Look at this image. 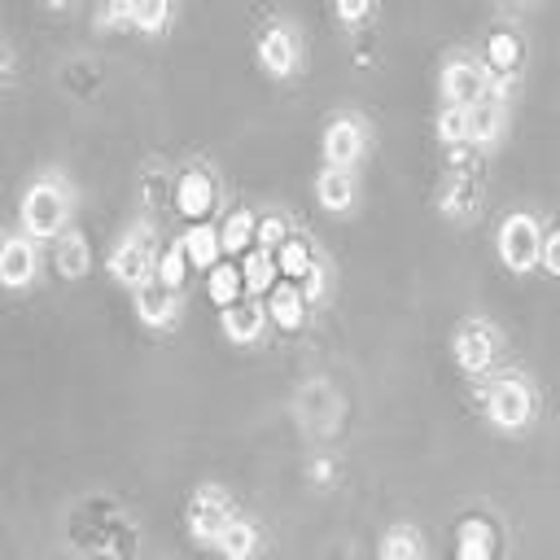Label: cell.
<instances>
[{
	"instance_id": "cell-1",
	"label": "cell",
	"mask_w": 560,
	"mask_h": 560,
	"mask_svg": "<svg viewBox=\"0 0 560 560\" xmlns=\"http://www.w3.org/2000/svg\"><path fill=\"white\" fill-rule=\"evenodd\" d=\"M66 215H71V202H66V188L53 184V180H40L27 188L23 197V228L27 236H53L66 228Z\"/></svg>"
},
{
	"instance_id": "cell-2",
	"label": "cell",
	"mask_w": 560,
	"mask_h": 560,
	"mask_svg": "<svg viewBox=\"0 0 560 560\" xmlns=\"http://www.w3.org/2000/svg\"><path fill=\"white\" fill-rule=\"evenodd\" d=\"M154 267H158V254H154V228H132V232L119 241L114 258H110L114 280H123V285L136 290L141 280H149Z\"/></svg>"
},
{
	"instance_id": "cell-3",
	"label": "cell",
	"mask_w": 560,
	"mask_h": 560,
	"mask_svg": "<svg viewBox=\"0 0 560 560\" xmlns=\"http://www.w3.org/2000/svg\"><path fill=\"white\" fill-rule=\"evenodd\" d=\"M538 223L529 215H508L503 228H499V258L512 267V271H529L538 263Z\"/></svg>"
},
{
	"instance_id": "cell-4",
	"label": "cell",
	"mask_w": 560,
	"mask_h": 560,
	"mask_svg": "<svg viewBox=\"0 0 560 560\" xmlns=\"http://www.w3.org/2000/svg\"><path fill=\"white\" fill-rule=\"evenodd\" d=\"M228 521H232L228 495H223L219 486H202V490L193 495V503H188V529H193V538H197V543H215Z\"/></svg>"
},
{
	"instance_id": "cell-5",
	"label": "cell",
	"mask_w": 560,
	"mask_h": 560,
	"mask_svg": "<svg viewBox=\"0 0 560 560\" xmlns=\"http://www.w3.org/2000/svg\"><path fill=\"white\" fill-rule=\"evenodd\" d=\"M486 93H490V80H486V71H482L477 62H468V58L447 62V71H442V97H447V106L468 110V106L482 101Z\"/></svg>"
},
{
	"instance_id": "cell-6",
	"label": "cell",
	"mask_w": 560,
	"mask_h": 560,
	"mask_svg": "<svg viewBox=\"0 0 560 560\" xmlns=\"http://www.w3.org/2000/svg\"><path fill=\"white\" fill-rule=\"evenodd\" d=\"M364 145H368V132H364L360 119H333L329 132H325V158H329L338 171H351V167L360 162Z\"/></svg>"
},
{
	"instance_id": "cell-7",
	"label": "cell",
	"mask_w": 560,
	"mask_h": 560,
	"mask_svg": "<svg viewBox=\"0 0 560 560\" xmlns=\"http://www.w3.org/2000/svg\"><path fill=\"white\" fill-rule=\"evenodd\" d=\"M499 355V333L490 325H477L468 320L460 333H455V364L468 368V373H482L490 360Z\"/></svg>"
},
{
	"instance_id": "cell-8",
	"label": "cell",
	"mask_w": 560,
	"mask_h": 560,
	"mask_svg": "<svg viewBox=\"0 0 560 560\" xmlns=\"http://www.w3.org/2000/svg\"><path fill=\"white\" fill-rule=\"evenodd\" d=\"M486 412H490V421H495L499 429H521V425L529 421V412H534V399H529V390H525L521 381H499V386L490 390Z\"/></svg>"
},
{
	"instance_id": "cell-9",
	"label": "cell",
	"mask_w": 560,
	"mask_h": 560,
	"mask_svg": "<svg viewBox=\"0 0 560 560\" xmlns=\"http://www.w3.org/2000/svg\"><path fill=\"white\" fill-rule=\"evenodd\" d=\"M175 312H180V299H175V290L162 285L158 276H149V280H141V285H136V316L145 325L162 329V325L175 320Z\"/></svg>"
},
{
	"instance_id": "cell-10",
	"label": "cell",
	"mask_w": 560,
	"mask_h": 560,
	"mask_svg": "<svg viewBox=\"0 0 560 560\" xmlns=\"http://www.w3.org/2000/svg\"><path fill=\"white\" fill-rule=\"evenodd\" d=\"M175 206H180L184 219L202 223L215 210V180L206 171H184L180 184H175Z\"/></svg>"
},
{
	"instance_id": "cell-11",
	"label": "cell",
	"mask_w": 560,
	"mask_h": 560,
	"mask_svg": "<svg viewBox=\"0 0 560 560\" xmlns=\"http://www.w3.org/2000/svg\"><path fill=\"white\" fill-rule=\"evenodd\" d=\"M258 58H263V66H267L271 75H290L294 62H299V40H294V32H290L285 23L267 27L263 40H258Z\"/></svg>"
},
{
	"instance_id": "cell-12",
	"label": "cell",
	"mask_w": 560,
	"mask_h": 560,
	"mask_svg": "<svg viewBox=\"0 0 560 560\" xmlns=\"http://www.w3.org/2000/svg\"><path fill=\"white\" fill-rule=\"evenodd\" d=\"M27 280H36V249H32V241L14 236L0 245V285L23 290Z\"/></svg>"
},
{
	"instance_id": "cell-13",
	"label": "cell",
	"mask_w": 560,
	"mask_h": 560,
	"mask_svg": "<svg viewBox=\"0 0 560 560\" xmlns=\"http://www.w3.org/2000/svg\"><path fill=\"white\" fill-rule=\"evenodd\" d=\"M464 114H468V141H477V145H490L499 136V127H503V106H499L495 93H486L482 101H473Z\"/></svg>"
},
{
	"instance_id": "cell-14",
	"label": "cell",
	"mask_w": 560,
	"mask_h": 560,
	"mask_svg": "<svg viewBox=\"0 0 560 560\" xmlns=\"http://www.w3.org/2000/svg\"><path fill=\"white\" fill-rule=\"evenodd\" d=\"M299 412H303V421H312V425L320 421V429H333V421H338V394L325 381H312L299 394Z\"/></svg>"
},
{
	"instance_id": "cell-15",
	"label": "cell",
	"mask_w": 560,
	"mask_h": 560,
	"mask_svg": "<svg viewBox=\"0 0 560 560\" xmlns=\"http://www.w3.org/2000/svg\"><path fill=\"white\" fill-rule=\"evenodd\" d=\"M316 197H320V206H325V210H346V206L355 202V175H351V171H338V167L320 171V180H316Z\"/></svg>"
},
{
	"instance_id": "cell-16",
	"label": "cell",
	"mask_w": 560,
	"mask_h": 560,
	"mask_svg": "<svg viewBox=\"0 0 560 560\" xmlns=\"http://www.w3.org/2000/svg\"><path fill=\"white\" fill-rule=\"evenodd\" d=\"M180 249H184V258H188L193 267L210 271V267H215V258H219V232H215L210 223H193V228L184 232Z\"/></svg>"
},
{
	"instance_id": "cell-17",
	"label": "cell",
	"mask_w": 560,
	"mask_h": 560,
	"mask_svg": "<svg viewBox=\"0 0 560 560\" xmlns=\"http://www.w3.org/2000/svg\"><path fill=\"white\" fill-rule=\"evenodd\" d=\"M263 316L267 312L258 303H232V307H223V333L232 342H254L263 333Z\"/></svg>"
},
{
	"instance_id": "cell-18",
	"label": "cell",
	"mask_w": 560,
	"mask_h": 560,
	"mask_svg": "<svg viewBox=\"0 0 560 560\" xmlns=\"http://www.w3.org/2000/svg\"><path fill=\"white\" fill-rule=\"evenodd\" d=\"M215 543H219V551H223L228 560H249V556L258 551V529H254L245 516H232Z\"/></svg>"
},
{
	"instance_id": "cell-19",
	"label": "cell",
	"mask_w": 560,
	"mask_h": 560,
	"mask_svg": "<svg viewBox=\"0 0 560 560\" xmlns=\"http://www.w3.org/2000/svg\"><path fill=\"white\" fill-rule=\"evenodd\" d=\"M267 312H271V320L280 325V329H299L303 325V294L294 290V285H280V290H271V303H267Z\"/></svg>"
},
{
	"instance_id": "cell-20",
	"label": "cell",
	"mask_w": 560,
	"mask_h": 560,
	"mask_svg": "<svg viewBox=\"0 0 560 560\" xmlns=\"http://www.w3.org/2000/svg\"><path fill=\"white\" fill-rule=\"evenodd\" d=\"M381 560H425V543L416 538L412 525H394L381 538Z\"/></svg>"
},
{
	"instance_id": "cell-21",
	"label": "cell",
	"mask_w": 560,
	"mask_h": 560,
	"mask_svg": "<svg viewBox=\"0 0 560 560\" xmlns=\"http://www.w3.org/2000/svg\"><path fill=\"white\" fill-rule=\"evenodd\" d=\"M271 280H276V263L267 249H249L245 263H241V285L254 290V294H267L271 290Z\"/></svg>"
},
{
	"instance_id": "cell-22",
	"label": "cell",
	"mask_w": 560,
	"mask_h": 560,
	"mask_svg": "<svg viewBox=\"0 0 560 560\" xmlns=\"http://www.w3.org/2000/svg\"><path fill=\"white\" fill-rule=\"evenodd\" d=\"M88 241L80 236V232H66L62 236V245H58V267H62V276H71V280H80L84 271H88Z\"/></svg>"
},
{
	"instance_id": "cell-23",
	"label": "cell",
	"mask_w": 560,
	"mask_h": 560,
	"mask_svg": "<svg viewBox=\"0 0 560 560\" xmlns=\"http://www.w3.org/2000/svg\"><path fill=\"white\" fill-rule=\"evenodd\" d=\"M495 556V534L482 521H464L460 529V560H490Z\"/></svg>"
},
{
	"instance_id": "cell-24",
	"label": "cell",
	"mask_w": 560,
	"mask_h": 560,
	"mask_svg": "<svg viewBox=\"0 0 560 560\" xmlns=\"http://www.w3.org/2000/svg\"><path fill=\"white\" fill-rule=\"evenodd\" d=\"M241 290H245V285H241V267H232V263H215V267H210V299H215L219 307H232Z\"/></svg>"
},
{
	"instance_id": "cell-25",
	"label": "cell",
	"mask_w": 560,
	"mask_h": 560,
	"mask_svg": "<svg viewBox=\"0 0 560 560\" xmlns=\"http://www.w3.org/2000/svg\"><path fill=\"white\" fill-rule=\"evenodd\" d=\"M254 241V215L249 210H232L223 232H219V249H232V254H245V245Z\"/></svg>"
},
{
	"instance_id": "cell-26",
	"label": "cell",
	"mask_w": 560,
	"mask_h": 560,
	"mask_svg": "<svg viewBox=\"0 0 560 560\" xmlns=\"http://www.w3.org/2000/svg\"><path fill=\"white\" fill-rule=\"evenodd\" d=\"M442 206H447V215H460V219H468V215L477 210V184H473L468 175H451Z\"/></svg>"
},
{
	"instance_id": "cell-27",
	"label": "cell",
	"mask_w": 560,
	"mask_h": 560,
	"mask_svg": "<svg viewBox=\"0 0 560 560\" xmlns=\"http://www.w3.org/2000/svg\"><path fill=\"white\" fill-rule=\"evenodd\" d=\"M516 62H521V45H516V36L495 32V36H490V71L512 75V71H516Z\"/></svg>"
},
{
	"instance_id": "cell-28",
	"label": "cell",
	"mask_w": 560,
	"mask_h": 560,
	"mask_svg": "<svg viewBox=\"0 0 560 560\" xmlns=\"http://www.w3.org/2000/svg\"><path fill=\"white\" fill-rule=\"evenodd\" d=\"M312 267H316V258H312V249L303 241H285V245H280V271H285L290 280H303Z\"/></svg>"
},
{
	"instance_id": "cell-29",
	"label": "cell",
	"mask_w": 560,
	"mask_h": 560,
	"mask_svg": "<svg viewBox=\"0 0 560 560\" xmlns=\"http://www.w3.org/2000/svg\"><path fill=\"white\" fill-rule=\"evenodd\" d=\"M184 267H188V258H184V249H180V241L175 245H167L162 254H158V280L167 290H175L180 294V280H184Z\"/></svg>"
},
{
	"instance_id": "cell-30",
	"label": "cell",
	"mask_w": 560,
	"mask_h": 560,
	"mask_svg": "<svg viewBox=\"0 0 560 560\" xmlns=\"http://www.w3.org/2000/svg\"><path fill=\"white\" fill-rule=\"evenodd\" d=\"M167 19H171V10L162 5V0H141V5H127V23L141 27V32H158Z\"/></svg>"
},
{
	"instance_id": "cell-31",
	"label": "cell",
	"mask_w": 560,
	"mask_h": 560,
	"mask_svg": "<svg viewBox=\"0 0 560 560\" xmlns=\"http://www.w3.org/2000/svg\"><path fill=\"white\" fill-rule=\"evenodd\" d=\"M438 136H442L447 145H460V141H468V114H464L460 106H447V110L438 114Z\"/></svg>"
},
{
	"instance_id": "cell-32",
	"label": "cell",
	"mask_w": 560,
	"mask_h": 560,
	"mask_svg": "<svg viewBox=\"0 0 560 560\" xmlns=\"http://www.w3.org/2000/svg\"><path fill=\"white\" fill-rule=\"evenodd\" d=\"M254 241H258V249H276V245H285V223H280V215H267L263 223H254Z\"/></svg>"
},
{
	"instance_id": "cell-33",
	"label": "cell",
	"mask_w": 560,
	"mask_h": 560,
	"mask_svg": "<svg viewBox=\"0 0 560 560\" xmlns=\"http://www.w3.org/2000/svg\"><path fill=\"white\" fill-rule=\"evenodd\" d=\"M538 258H543V267H547L551 276L560 271V236H556V232H543V236H538Z\"/></svg>"
},
{
	"instance_id": "cell-34",
	"label": "cell",
	"mask_w": 560,
	"mask_h": 560,
	"mask_svg": "<svg viewBox=\"0 0 560 560\" xmlns=\"http://www.w3.org/2000/svg\"><path fill=\"white\" fill-rule=\"evenodd\" d=\"M303 280H307V285H303V290H299V294H303V303H307V299H312V303H316V299H320V294H325V271H320V267H312V271H307V276H303Z\"/></svg>"
},
{
	"instance_id": "cell-35",
	"label": "cell",
	"mask_w": 560,
	"mask_h": 560,
	"mask_svg": "<svg viewBox=\"0 0 560 560\" xmlns=\"http://www.w3.org/2000/svg\"><path fill=\"white\" fill-rule=\"evenodd\" d=\"M338 19L360 23V19H368V5H360V0H342V5H338Z\"/></svg>"
},
{
	"instance_id": "cell-36",
	"label": "cell",
	"mask_w": 560,
	"mask_h": 560,
	"mask_svg": "<svg viewBox=\"0 0 560 560\" xmlns=\"http://www.w3.org/2000/svg\"><path fill=\"white\" fill-rule=\"evenodd\" d=\"M97 23H101V27H114V23H127V5H106V10H97Z\"/></svg>"
}]
</instances>
